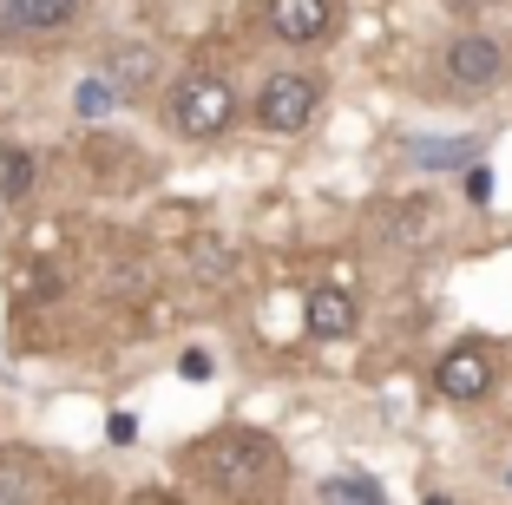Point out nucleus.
<instances>
[{
  "label": "nucleus",
  "instance_id": "f257e3e1",
  "mask_svg": "<svg viewBox=\"0 0 512 505\" xmlns=\"http://www.w3.org/2000/svg\"><path fill=\"white\" fill-rule=\"evenodd\" d=\"M237 119V86L217 73H184L171 86V125L184 138H217L224 125Z\"/></svg>",
  "mask_w": 512,
  "mask_h": 505
},
{
  "label": "nucleus",
  "instance_id": "f03ea898",
  "mask_svg": "<svg viewBox=\"0 0 512 505\" xmlns=\"http://www.w3.org/2000/svg\"><path fill=\"white\" fill-rule=\"evenodd\" d=\"M316 79H302V73H276L270 86L256 92V125L263 132H276V138H289V132H302V125L316 119Z\"/></svg>",
  "mask_w": 512,
  "mask_h": 505
},
{
  "label": "nucleus",
  "instance_id": "7ed1b4c3",
  "mask_svg": "<svg viewBox=\"0 0 512 505\" xmlns=\"http://www.w3.org/2000/svg\"><path fill=\"white\" fill-rule=\"evenodd\" d=\"M434 387L447 394V401H480L486 387H493V348H486V342L447 348V361L434 368Z\"/></svg>",
  "mask_w": 512,
  "mask_h": 505
},
{
  "label": "nucleus",
  "instance_id": "20e7f679",
  "mask_svg": "<svg viewBox=\"0 0 512 505\" xmlns=\"http://www.w3.org/2000/svg\"><path fill=\"white\" fill-rule=\"evenodd\" d=\"M506 73V46L486 40V33H467V40H453L447 46V79L453 86H493V79Z\"/></svg>",
  "mask_w": 512,
  "mask_h": 505
},
{
  "label": "nucleus",
  "instance_id": "39448f33",
  "mask_svg": "<svg viewBox=\"0 0 512 505\" xmlns=\"http://www.w3.org/2000/svg\"><path fill=\"white\" fill-rule=\"evenodd\" d=\"M270 27L283 33L289 46L322 40V33L335 27V7H329V0H270Z\"/></svg>",
  "mask_w": 512,
  "mask_h": 505
},
{
  "label": "nucleus",
  "instance_id": "423d86ee",
  "mask_svg": "<svg viewBox=\"0 0 512 505\" xmlns=\"http://www.w3.org/2000/svg\"><path fill=\"white\" fill-rule=\"evenodd\" d=\"M20 499H46V473H40L33 453L7 446V453H0V505H20Z\"/></svg>",
  "mask_w": 512,
  "mask_h": 505
},
{
  "label": "nucleus",
  "instance_id": "0eeeda50",
  "mask_svg": "<svg viewBox=\"0 0 512 505\" xmlns=\"http://www.w3.org/2000/svg\"><path fill=\"white\" fill-rule=\"evenodd\" d=\"M348 328H355V302H348L342 289H316V302H309V335H322V342H342Z\"/></svg>",
  "mask_w": 512,
  "mask_h": 505
},
{
  "label": "nucleus",
  "instance_id": "6e6552de",
  "mask_svg": "<svg viewBox=\"0 0 512 505\" xmlns=\"http://www.w3.org/2000/svg\"><path fill=\"white\" fill-rule=\"evenodd\" d=\"M316 499L322 505H381L388 492H381V479H368V473H329L316 486Z\"/></svg>",
  "mask_w": 512,
  "mask_h": 505
},
{
  "label": "nucleus",
  "instance_id": "1a4fd4ad",
  "mask_svg": "<svg viewBox=\"0 0 512 505\" xmlns=\"http://www.w3.org/2000/svg\"><path fill=\"white\" fill-rule=\"evenodd\" d=\"M7 7H14V20L33 27V33H53V27H66V20L79 14V0H7Z\"/></svg>",
  "mask_w": 512,
  "mask_h": 505
},
{
  "label": "nucleus",
  "instance_id": "9d476101",
  "mask_svg": "<svg viewBox=\"0 0 512 505\" xmlns=\"http://www.w3.org/2000/svg\"><path fill=\"white\" fill-rule=\"evenodd\" d=\"M112 105H119V86H112V79H79L73 86V112L79 119H106Z\"/></svg>",
  "mask_w": 512,
  "mask_h": 505
},
{
  "label": "nucleus",
  "instance_id": "9b49d317",
  "mask_svg": "<svg viewBox=\"0 0 512 505\" xmlns=\"http://www.w3.org/2000/svg\"><path fill=\"white\" fill-rule=\"evenodd\" d=\"M33 191V158L27 151H0V197H27Z\"/></svg>",
  "mask_w": 512,
  "mask_h": 505
},
{
  "label": "nucleus",
  "instance_id": "f8f14e48",
  "mask_svg": "<svg viewBox=\"0 0 512 505\" xmlns=\"http://www.w3.org/2000/svg\"><path fill=\"white\" fill-rule=\"evenodd\" d=\"M112 86H145V79H151V53H145V46H125V53H112Z\"/></svg>",
  "mask_w": 512,
  "mask_h": 505
},
{
  "label": "nucleus",
  "instance_id": "ddd939ff",
  "mask_svg": "<svg viewBox=\"0 0 512 505\" xmlns=\"http://www.w3.org/2000/svg\"><path fill=\"white\" fill-rule=\"evenodd\" d=\"M453 7H473V0H453Z\"/></svg>",
  "mask_w": 512,
  "mask_h": 505
},
{
  "label": "nucleus",
  "instance_id": "4468645a",
  "mask_svg": "<svg viewBox=\"0 0 512 505\" xmlns=\"http://www.w3.org/2000/svg\"><path fill=\"white\" fill-rule=\"evenodd\" d=\"M506 479H512V473H506Z\"/></svg>",
  "mask_w": 512,
  "mask_h": 505
}]
</instances>
